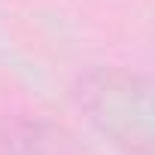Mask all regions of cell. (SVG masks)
I'll list each match as a JSON object with an SVG mask.
<instances>
[{"label":"cell","instance_id":"1","mask_svg":"<svg viewBox=\"0 0 155 155\" xmlns=\"http://www.w3.org/2000/svg\"><path fill=\"white\" fill-rule=\"evenodd\" d=\"M76 107L125 155H155L152 82L122 67H94L73 85Z\"/></svg>","mask_w":155,"mask_h":155},{"label":"cell","instance_id":"2","mask_svg":"<svg viewBox=\"0 0 155 155\" xmlns=\"http://www.w3.org/2000/svg\"><path fill=\"white\" fill-rule=\"evenodd\" d=\"M6 143L18 152V155H70V137L49 125V122H37V119H21L9 128Z\"/></svg>","mask_w":155,"mask_h":155}]
</instances>
